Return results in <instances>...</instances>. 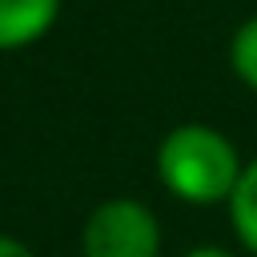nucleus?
I'll return each mask as SVG.
<instances>
[{
	"label": "nucleus",
	"mask_w": 257,
	"mask_h": 257,
	"mask_svg": "<svg viewBox=\"0 0 257 257\" xmlns=\"http://www.w3.org/2000/svg\"><path fill=\"white\" fill-rule=\"evenodd\" d=\"M241 169L233 141L213 124H177L157 145V177L185 205H229Z\"/></svg>",
	"instance_id": "nucleus-1"
},
{
	"label": "nucleus",
	"mask_w": 257,
	"mask_h": 257,
	"mask_svg": "<svg viewBox=\"0 0 257 257\" xmlns=\"http://www.w3.org/2000/svg\"><path fill=\"white\" fill-rule=\"evenodd\" d=\"M80 249L84 257H161V225L149 205L112 197L84 221Z\"/></svg>",
	"instance_id": "nucleus-2"
},
{
	"label": "nucleus",
	"mask_w": 257,
	"mask_h": 257,
	"mask_svg": "<svg viewBox=\"0 0 257 257\" xmlns=\"http://www.w3.org/2000/svg\"><path fill=\"white\" fill-rule=\"evenodd\" d=\"M60 16V0H0V52L36 44Z\"/></svg>",
	"instance_id": "nucleus-3"
},
{
	"label": "nucleus",
	"mask_w": 257,
	"mask_h": 257,
	"mask_svg": "<svg viewBox=\"0 0 257 257\" xmlns=\"http://www.w3.org/2000/svg\"><path fill=\"white\" fill-rule=\"evenodd\" d=\"M229 221H233L237 241L257 257V157L245 161V169H241V181L229 197Z\"/></svg>",
	"instance_id": "nucleus-4"
},
{
	"label": "nucleus",
	"mask_w": 257,
	"mask_h": 257,
	"mask_svg": "<svg viewBox=\"0 0 257 257\" xmlns=\"http://www.w3.org/2000/svg\"><path fill=\"white\" fill-rule=\"evenodd\" d=\"M229 68H233V76L241 84H249L257 92V16L245 20L233 32V40H229Z\"/></svg>",
	"instance_id": "nucleus-5"
},
{
	"label": "nucleus",
	"mask_w": 257,
	"mask_h": 257,
	"mask_svg": "<svg viewBox=\"0 0 257 257\" xmlns=\"http://www.w3.org/2000/svg\"><path fill=\"white\" fill-rule=\"evenodd\" d=\"M0 257H36L24 241H16V237H4L0 233Z\"/></svg>",
	"instance_id": "nucleus-6"
},
{
	"label": "nucleus",
	"mask_w": 257,
	"mask_h": 257,
	"mask_svg": "<svg viewBox=\"0 0 257 257\" xmlns=\"http://www.w3.org/2000/svg\"><path fill=\"white\" fill-rule=\"evenodd\" d=\"M185 257H237L233 249H221V245H197V249H189Z\"/></svg>",
	"instance_id": "nucleus-7"
}]
</instances>
